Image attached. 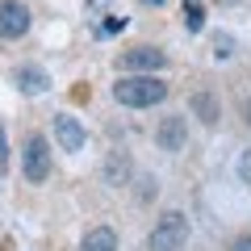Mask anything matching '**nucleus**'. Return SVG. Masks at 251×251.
<instances>
[{
  "label": "nucleus",
  "instance_id": "obj_1",
  "mask_svg": "<svg viewBox=\"0 0 251 251\" xmlns=\"http://www.w3.org/2000/svg\"><path fill=\"white\" fill-rule=\"evenodd\" d=\"M113 100L126 109H151V105H163L168 100V84L159 75H143V72H126L122 80L113 84Z\"/></svg>",
  "mask_w": 251,
  "mask_h": 251
},
{
  "label": "nucleus",
  "instance_id": "obj_2",
  "mask_svg": "<svg viewBox=\"0 0 251 251\" xmlns=\"http://www.w3.org/2000/svg\"><path fill=\"white\" fill-rule=\"evenodd\" d=\"M188 243V218L184 214H163L155 222L151 239H147V251H180Z\"/></svg>",
  "mask_w": 251,
  "mask_h": 251
},
{
  "label": "nucleus",
  "instance_id": "obj_3",
  "mask_svg": "<svg viewBox=\"0 0 251 251\" xmlns=\"http://www.w3.org/2000/svg\"><path fill=\"white\" fill-rule=\"evenodd\" d=\"M21 172H25L29 184L50 180V147H46L42 134H29L25 138V147H21Z\"/></svg>",
  "mask_w": 251,
  "mask_h": 251
},
{
  "label": "nucleus",
  "instance_id": "obj_4",
  "mask_svg": "<svg viewBox=\"0 0 251 251\" xmlns=\"http://www.w3.org/2000/svg\"><path fill=\"white\" fill-rule=\"evenodd\" d=\"M117 67L122 72H143V75H155L168 67V54L159 50V46H130V50L117 54Z\"/></svg>",
  "mask_w": 251,
  "mask_h": 251
},
{
  "label": "nucleus",
  "instance_id": "obj_5",
  "mask_svg": "<svg viewBox=\"0 0 251 251\" xmlns=\"http://www.w3.org/2000/svg\"><path fill=\"white\" fill-rule=\"evenodd\" d=\"M29 34V9L21 0H0V38H25Z\"/></svg>",
  "mask_w": 251,
  "mask_h": 251
},
{
  "label": "nucleus",
  "instance_id": "obj_6",
  "mask_svg": "<svg viewBox=\"0 0 251 251\" xmlns=\"http://www.w3.org/2000/svg\"><path fill=\"white\" fill-rule=\"evenodd\" d=\"M54 143H59L63 151H84V143H88V134H84V126L75 122V117L59 113V117H54Z\"/></svg>",
  "mask_w": 251,
  "mask_h": 251
},
{
  "label": "nucleus",
  "instance_id": "obj_7",
  "mask_svg": "<svg viewBox=\"0 0 251 251\" xmlns=\"http://www.w3.org/2000/svg\"><path fill=\"white\" fill-rule=\"evenodd\" d=\"M155 143H159L163 151H184V143H188V126H184V117H163L159 130H155Z\"/></svg>",
  "mask_w": 251,
  "mask_h": 251
},
{
  "label": "nucleus",
  "instance_id": "obj_8",
  "mask_svg": "<svg viewBox=\"0 0 251 251\" xmlns=\"http://www.w3.org/2000/svg\"><path fill=\"white\" fill-rule=\"evenodd\" d=\"M13 84H17V92H25V97L50 92V75H46L42 67H17V72H13Z\"/></svg>",
  "mask_w": 251,
  "mask_h": 251
},
{
  "label": "nucleus",
  "instance_id": "obj_9",
  "mask_svg": "<svg viewBox=\"0 0 251 251\" xmlns=\"http://www.w3.org/2000/svg\"><path fill=\"white\" fill-rule=\"evenodd\" d=\"M80 251H117V230L113 226H92L80 239Z\"/></svg>",
  "mask_w": 251,
  "mask_h": 251
},
{
  "label": "nucleus",
  "instance_id": "obj_10",
  "mask_svg": "<svg viewBox=\"0 0 251 251\" xmlns=\"http://www.w3.org/2000/svg\"><path fill=\"white\" fill-rule=\"evenodd\" d=\"M130 176H134L130 159H126L122 151H113V155H109V163H105V180H109L113 188H126V184H130Z\"/></svg>",
  "mask_w": 251,
  "mask_h": 251
},
{
  "label": "nucleus",
  "instance_id": "obj_11",
  "mask_svg": "<svg viewBox=\"0 0 251 251\" xmlns=\"http://www.w3.org/2000/svg\"><path fill=\"white\" fill-rule=\"evenodd\" d=\"M188 105H193V113H197L205 126H214V122H218V113H222L214 92H193V100H188Z\"/></svg>",
  "mask_w": 251,
  "mask_h": 251
},
{
  "label": "nucleus",
  "instance_id": "obj_12",
  "mask_svg": "<svg viewBox=\"0 0 251 251\" xmlns=\"http://www.w3.org/2000/svg\"><path fill=\"white\" fill-rule=\"evenodd\" d=\"M214 54L218 59H230L234 54V38L230 34H214Z\"/></svg>",
  "mask_w": 251,
  "mask_h": 251
},
{
  "label": "nucleus",
  "instance_id": "obj_13",
  "mask_svg": "<svg viewBox=\"0 0 251 251\" xmlns=\"http://www.w3.org/2000/svg\"><path fill=\"white\" fill-rule=\"evenodd\" d=\"M188 4V29H201V17H205V13L197 9V0H184Z\"/></svg>",
  "mask_w": 251,
  "mask_h": 251
},
{
  "label": "nucleus",
  "instance_id": "obj_14",
  "mask_svg": "<svg viewBox=\"0 0 251 251\" xmlns=\"http://www.w3.org/2000/svg\"><path fill=\"white\" fill-rule=\"evenodd\" d=\"M239 176H243V184H251V151L239 155Z\"/></svg>",
  "mask_w": 251,
  "mask_h": 251
},
{
  "label": "nucleus",
  "instance_id": "obj_15",
  "mask_svg": "<svg viewBox=\"0 0 251 251\" xmlns=\"http://www.w3.org/2000/svg\"><path fill=\"white\" fill-rule=\"evenodd\" d=\"M4 163H9V143H4V130H0V172H4Z\"/></svg>",
  "mask_w": 251,
  "mask_h": 251
},
{
  "label": "nucleus",
  "instance_id": "obj_16",
  "mask_svg": "<svg viewBox=\"0 0 251 251\" xmlns=\"http://www.w3.org/2000/svg\"><path fill=\"white\" fill-rule=\"evenodd\" d=\"M230 251H251V234H243V239H234Z\"/></svg>",
  "mask_w": 251,
  "mask_h": 251
},
{
  "label": "nucleus",
  "instance_id": "obj_17",
  "mask_svg": "<svg viewBox=\"0 0 251 251\" xmlns=\"http://www.w3.org/2000/svg\"><path fill=\"white\" fill-rule=\"evenodd\" d=\"M113 0H88V9H109Z\"/></svg>",
  "mask_w": 251,
  "mask_h": 251
},
{
  "label": "nucleus",
  "instance_id": "obj_18",
  "mask_svg": "<svg viewBox=\"0 0 251 251\" xmlns=\"http://www.w3.org/2000/svg\"><path fill=\"white\" fill-rule=\"evenodd\" d=\"M143 4H151V9H159V4H163V0H143Z\"/></svg>",
  "mask_w": 251,
  "mask_h": 251
},
{
  "label": "nucleus",
  "instance_id": "obj_19",
  "mask_svg": "<svg viewBox=\"0 0 251 251\" xmlns=\"http://www.w3.org/2000/svg\"><path fill=\"white\" fill-rule=\"evenodd\" d=\"M222 4H239V0H222Z\"/></svg>",
  "mask_w": 251,
  "mask_h": 251
}]
</instances>
